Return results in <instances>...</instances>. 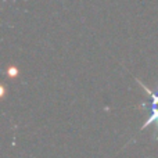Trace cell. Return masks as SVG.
I'll use <instances>...</instances> for the list:
<instances>
[{"label": "cell", "instance_id": "obj_1", "mask_svg": "<svg viewBox=\"0 0 158 158\" xmlns=\"http://www.w3.org/2000/svg\"><path fill=\"white\" fill-rule=\"evenodd\" d=\"M137 83H139L140 86H142L143 89H144L146 92L148 93V96L151 97V103H150V107H148V110H150V115H148L147 121H146V122L142 125L140 131H144V129L150 128V125H156V131H154V135H156L157 139H158V92H157V93L151 92V90L148 89V87L146 86L143 82H140L139 79H137Z\"/></svg>", "mask_w": 158, "mask_h": 158}]
</instances>
